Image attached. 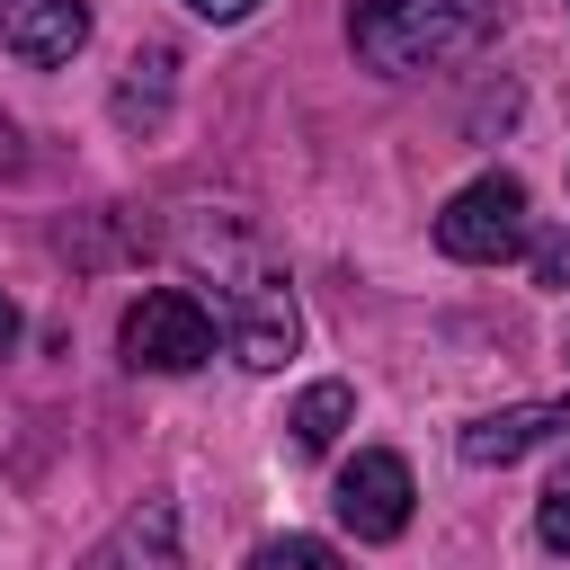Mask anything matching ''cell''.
Instances as JSON below:
<instances>
[{
	"label": "cell",
	"instance_id": "7",
	"mask_svg": "<svg viewBox=\"0 0 570 570\" xmlns=\"http://www.w3.org/2000/svg\"><path fill=\"white\" fill-rule=\"evenodd\" d=\"M71 570H187V552H178V508H169V499L125 508Z\"/></svg>",
	"mask_w": 570,
	"mask_h": 570
},
{
	"label": "cell",
	"instance_id": "2",
	"mask_svg": "<svg viewBox=\"0 0 570 570\" xmlns=\"http://www.w3.org/2000/svg\"><path fill=\"white\" fill-rule=\"evenodd\" d=\"M499 18H508V0H347V45L374 80H419V71L490 45Z\"/></svg>",
	"mask_w": 570,
	"mask_h": 570
},
{
	"label": "cell",
	"instance_id": "14",
	"mask_svg": "<svg viewBox=\"0 0 570 570\" xmlns=\"http://www.w3.org/2000/svg\"><path fill=\"white\" fill-rule=\"evenodd\" d=\"M187 9H196V18H214V27H232V18H249L258 0H187Z\"/></svg>",
	"mask_w": 570,
	"mask_h": 570
},
{
	"label": "cell",
	"instance_id": "8",
	"mask_svg": "<svg viewBox=\"0 0 570 570\" xmlns=\"http://www.w3.org/2000/svg\"><path fill=\"white\" fill-rule=\"evenodd\" d=\"M0 45L36 71H53L89 45V0H0Z\"/></svg>",
	"mask_w": 570,
	"mask_h": 570
},
{
	"label": "cell",
	"instance_id": "5",
	"mask_svg": "<svg viewBox=\"0 0 570 570\" xmlns=\"http://www.w3.org/2000/svg\"><path fill=\"white\" fill-rule=\"evenodd\" d=\"M410 463L392 454V445H356L347 463H338V490H330V508H338V525L356 534V543H392L401 525H410Z\"/></svg>",
	"mask_w": 570,
	"mask_h": 570
},
{
	"label": "cell",
	"instance_id": "6",
	"mask_svg": "<svg viewBox=\"0 0 570 570\" xmlns=\"http://www.w3.org/2000/svg\"><path fill=\"white\" fill-rule=\"evenodd\" d=\"M552 436H570V401H508V410H481V419L454 436V454H463L472 472H499V463H517V454H534V445H552Z\"/></svg>",
	"mask_w": 570,
	"mask_h": 570
},
{
	"label": "cell",
	"instance_id": "1",
	"mask_svg": "<svg viewBox=\"0 0 570 570\" xmlns=\"http://www.w3.org/2000/svg\"><path fill=\"white\" fill-rule=\"evenodd\" d=\"M187 258L214 267V330L232 338V356L249 374H276L303 338V312H294V285H285V258L240 232V223H196L187 232Z\"/></svg>",
	"mask_w": 570,
	"mask_h": 570
},
{
	"label": "cell",
	"instance_id": "9",
	"mask_svg": "<svg viewBox=\"0 0 570 570\" xmlns=\"http://www.w3.org/2000/svg\"><path fill=\"white\" fill-rule=\"evenodd\" d=\"M338 428H356V392H347L338 374H330V383H303L294 410H285V445H294V454H330Z\"/></svg>",
	"mask_w": 570,
	"mask_h": 570
},
{
	"label": "cell",
	"instance_id": "3",
	"mask_svg": "<svg viewBox=\"0 0 570 570\" xmlns=\"http://www.w3.org/2000/svg\"><path fill=\"white\" fill-rule=\"evenodd\" d=\"M214 312L187 294V285H151L142 303H125V330H116V347H125V365L134 374H196L205 356H214Z\"/></svg>",
	"mask_w": 570,
	"mask_h": 570
},
{
	"label": "cell",
	"instance_id": "15",
	"mask_svg": "<svg viewBox=\"0 0 570 570\" xmlns=\"http://www.w3.org/2000/svg\"><path fill=\"white\" fill-rule=\"evenodd\" d=\"M18 338H27V321H18V303L0 294V356H18Z\"/></svg>",
	"mask_w": 570,
	"mask_h": 570
},
{
	"label": "cell",
	"instance_id": "13",
	"mask_svg": "<svg viewBox=\"0 0 570 570\" xmlns=\"http://www.w3.org/2000/svg\"><path fill=\"white\" fill-rule=\"evenodd\" d=\"M534 285H570V232H534Z\"/></svg>",
	"mask_w": 570,
	"mask_h": 570
},
{
	"label": "cell",
	"instance_id": "10",
	"mask_svg": "<svg viewBox=\"0 0 570 570\" xmlns=\"http://www.w3.org/2000/svg\"><path fill=\"white\" fill-rule=\"evenodd\" d=\"M169 71H178V53H169V45H142V53L125 62V80H116V116H125V125H151V116L169 107Z\"/></svg>",
	"mask_w": 570,
	"mask_h": 570
},
{
	"label": "cell",
	"instance_id": "4",
	"mask_svg": "<svg viewBox=\"0 0 570 570\" xmlns=\"http://www.w3.org/2000/svg\"><path fill=\"white\" fill-rule=\"evenodd\" d=\"M436 249L463 258V267L517 258V249H525V187H517L508 169H481L472 187H454L445 214H436Z\"/></svg>",
	"mask_w": 570,
	"mask_h": 570
},
{
	"label": "cell",
	"instance_id": "12",
	"mask_svg": "<svg viewBox=\"0 0 570 570\" xmlns=\"http://www.w3.org/2000/svg\"><path fill=\"white\" fill-rule=\"evenodd\" d=\"M534 534H543L552 552H570V463L543 481V499H534Z\"/></svg>",
	"mask_w": 570,
	"mask_h": 570
},
{
	"label": "cell",
	"instance_id": "11",
	"mask_svg": "<svg viewBox=\"0 0 570 570\" xmlns=\"http://www.w3.org/2000/svg\"><path fill=\"white\" fill-rule=\"evenodd\" d=\"M249 570H347V561H338V543H321V534H267V543L249 552Z\"/></svg>",
	"mask_w": 570,
	"mask_h": 570
}]
</instances>
